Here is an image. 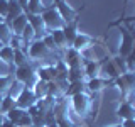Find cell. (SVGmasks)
Wrapping results in <instances>:
<instances>
[{"instance_id": "5bb4252c", "label": "cell", "mask_w": 135, "mask_h": 127, "mask_svg": "<svg viewBox=\"0 0 135 127\" xmlns=\"http://www.w3.org/2000/svg\"><path fill=\"white\" fill-rule=\"evenodd\" d=\"M83 73H84V80L96 78L98 73H100V63H96V61H84L83 63Z\"/></svg>"}, {"instance_id": "b9f144b4", "label": "cell", "mask_w": 135, "mask_h": 127, "mask_svg": "<svg viewBox=\"0 0 135 127\" xmlns=\"http://www.w3.org/2000/svg\"><path fill=\"white\" fill-rule=\"evenodd\" d=\"M27 127H34V125H27Z\"/></svg>"}, {"instance_id": "d590c367", "label": "cell", "mask_w": 135, "mask_h": 127, "mask_svg": "<svg viewBox=\"0 0 135 127\" xmlns=\"http://www.w3.org/2000/svg\"><path fill=\"white\" fill-rule=\"evenodd\" d=\"M5 114H2V112H0V127H2V124H3V120H5Z\"/></svg>"}, {"instance_id": "7402d4cb", "label": "cell", "mask_w": 135, "mask_h": 127, "mask_svg": "<svg viewBox=\"0 0 135 127\" xmlns=\"http://www.w3.org/2000/svg\"><path fill=\"white\" fill-rule=\"evenodd\" d=\"M0 59L12 65V61H14V49H12L8 44H3L2 48H0Z\"/></svg>"}, {"instance_id": "d6a6232c", "label": "cell", "mask_w": 135, "mask_h": 127, "mask_svg": "<svg viewBox=\"0 0 135 127\" xmlns=\"http://www.w3.org/2000/svg\"><path fill=\"white\" fill-rule=\"evenodd\" d=\"M122 125H123V127H135V119H127V120H122Z\"/></svg>"}, {"instance_id": "3957f363", "label": "cell", "mask_w": 135, "mask_h": 127, "mask_svg": "<svg viewBox=\"0 0 135 127\" xmlns=\"http://www.w3.org/2000/svg\"><path fill=\"white\" fill-rule=\"evenodd\" d=\"M54 8H56L57 14L61 15V19L64 20V24H69V22H73L74 19H78L79 10L73 8L69 3L66 2V0H57V2H56V7H54Z\"/></svg>"}, {"instance_id": "9a60e30c", "label": "cell", "mask_w": 135, "mask_h": 127, "mask_svg": "<svg viewBox=\"0 0 135 127\" xmlns=\"http://www.w3.org/2000/svg\"><path fill=\"white\" fill-rule=\"evenodd\" d=\"M8 27H10L12 34H15V36H20L25 27V24H27V14H22L20 17H17V19H14L12 22H7Z\"/></svg>"}, {"instance_id": "ba28073f", "label": "cell", "mask_w": 135, "mask_h": 127, "mask_svg": "<svg viewBox=\"0 0 135 127\" xmlns=\"http://www.w3.org/2000/svg\"><path fill=\"white\" fill-rule=\"evenodd\" d=\"M108 85H110V81L96 76V78H91V80H86V81H84V92H88L90 95H100Z\"/></svg>"}, {"instance_id": "d6986e66", "label": "cell", "mask_w": 135, "mask_h": 127, "mask_svg": "<svg viewBox=\"0 0 135 127\" xmlns=\"http://www.w3.org/2000/svg\"><path fill=\"white\" fill-rule=\"evenodd\" d=\"M25 88V85L24 83H20V81H17V80H12V83H10V87H8V92H7V95L10 97L12 100H17L19 98V95L22 93V90Z\"/></svg>"}, {"instance_id": "5b68a950", "label": "cell", "mask_w": 135, "mask_h": 127, "mask_svg": "<svg viewBox=\"0 0 135 127\" xmlns=\"http://www.w3.org/2000/svg\"><path fill=\"white\" fill-rule=\"evenodd\" d=\"M61 59L66 63L68 68H81L83 66V56L79 51H76L74 48H68L61 53Z\"/></svg>"}, {"instance_id": "ee69618b", "label": "cell", "mask_w": 135, "mask_h": 127, "mask_svg": "<svg viewBox=\"0 0 135 127\" xmlns=\"http://www.w3.org/2000/svg\"><path fill=\"white\" fill-rule=\"evenodd\" d=\"M7 2H12V0H7Z\"/></svg>"}, {"instance_id": "ffe728a7", "label": "cell", "mask_w": 135, "mask_h": 127, "mask_svg": "<svg viewBox=\"0 0 135 127\" xmlns=\"http://www.w3.org/2000/svg\"><path fill=\"white\" fill-rule=\"evenodd\" d=\"M29 61V56L27 53H25V49H14V61H12V65L14 66H22V65H27Z\"/></svg>"}, {"instance_id": "836d02e7", "label": "cell", "mask_w": 135, "mask_h": 127, "mask_svg": "<svg viewBox=\"0 0 135 127\" xmlns=\"http://www.w3.org/2000/svg\"><path fill=\"white\" fill-rule=\"evenodd\" d=\"M15 2H17V3H19L20 7L24 8V12L27 10V3H29V0H15Z\"/></svg>"}, {"instance_id": "f35d334b", "label": "cell", "mask_w": 135, "mask_h": 127, "mask_svg": "<svg viewBox=\"0 0 135 127\" xmlns=\"http://www.w3.org/2000/svg\"><path fill=\"white\" fill-rule=\"evenodd\" d=\"M2 22H5V19H3V17H0V24H2Z\"/></svg>"}, {"instance_id": "ab89813d", "label": "cell", "mask_w": 135, "mask_h": 127, "mask_svg": "<svg viewBox=\"0 0 135 127\" xmlns=\"http://www.w3.org/2000/svg\"><path fill=\"white\" fill-rule=\"evenodd\" d=\"M74 127H86V125H74Z\"/></svg>"}, {"instance_id": "7a4b0ae2", "label": "cell", "mask_w": 135, "mask_h": 127, "mask_svg": "<svg viewBox=\"0 0 135 127\" xmlns=\"http://www.w3.org/2000/svg\"><path fill=\"white\" fill-rule=\"evenodd\" d=\"M42 17V20H44V25H46V29H47L49 32H52V31H59V29H64V20L61 19V15L57 14V10L56 8H47V10H44L41 14Z\"/></svg>"}, {"instance_id": "4316f807", "label": "cell", "mask_w": 135, "mask_h": 127, "mask_svg": "<svg viewBox=\"0 0 135 127\" xmlns=\"http://www.w3.org/2000/svg\"><path fill=\"white\" fill-rule=\"evenodd\" d=\"M14 76H0V97H5Z\"/></svg>"}, {"instance_id": "603a6c76", "label": "cell", "mask_w": 135, "mask_h": 127, "mask_svg": "<svg viewBox=\"0 0 135 127\" xmlns=\"http://www.w3.org/2000/svg\"><path fill=\"white\" fill-rule=\"evenodd\" d=\"M24 114H25V110H24V108L14 107V108H10V110H8V112L5 114V117H7V119H8L10 122H14V124L17 125V122H19V119L22 117Z\"/></svg>"}, {"instance_id": "9c48e42d", "label": "cell", "mask_w": 135, "mask_h": 127, "mask_svg": "<svg viewBox=\"0 0 135 127\" xmlns=\"http://www.w3.org/2000/svg\"><path fill=\"white\" fill-rule=\"evenodd\" d=\"M27 22L31 24V27L36 32V39H42L46 34H49V31L46 29L44 20H42L41 15H34V14H27Z\"/></svg>"}, {"instance_id": "d4e9b609", "label": "cell", "mask_w": 135, "mask_h": 127, "mask_svg": "<svg viewBox=\"0 0 135 127\" xmlns=\"http://www.w3.org/2000/svg\"><path fill=\"white\" fill-rule=\"evenodd\" d=\"M79 92H84V81H74V83H69L66 88V97H71L74 93H79Z\"/></svg>"}, {"instance_id": "8fae6325", "label": "cell", "mask_w": 135, "mask_h": 127, "mask_svg": "<svg viewBox=\"0 0 135 127\" xmlns=\"http://www.w3.org/2000/svg\"><path fill=\"white\" fill-rule=\"evenodd\" d=\"M115 114L122 119V120H127V119H135V107H133V102L122 100L120 103L117 105Z\"/></svg>"}, {"instance_id": "7bdbcfd3", "label": "cell", "mask_w": 135, "mask_h": 127, "mask_svg": "<svg viewBox=\"0 0 135 127\" xmlns=\"http://www.w3.org/2000/svg\"><path fill=\"white\" fill-rule=\"evenodd\" d=\"M39 127H46V125H39Z\"/></svg>"}, {"instance_id": "74e56055", "label": "cell", "mask_w": 135, "mask_h": 127, "mask_svg": "<svg viewBox=\"0 0 135 127\" xmlns=\"http://www.w3.org/2000/svg\"><path fill=\"white\" fill-rule=\"evenodd\" d=\"M107 127H123V125H122V122H120V124H112V125H107Z\"/></svg>"}, {"instance_id": "7c38bea8", "label": "cell", "mask_w": 135, "mask_h": 127, "mask_svg": "<svg viewBox=\"0 0 135 127\" xmlns=\"http://www.w3.org/2000/svg\"><path fill=\"white\" fill-rule=\"evenodd\" d=\"M36 73L39 76V80H42V81H46V83L54 81V80L57 78V71H56L54 66H37Z\"/></svg>"}, {"instance_id": "e575fe53", "label": "cell", "mask_w": 135, "mask_h": 127, "mask_svg": "<svg viewBox=\"0 0 135 127\" xmlns=\"http://www.w3.org/2000/svg\"><path fill=\"white\" fill-rule=\"evenodd\" d=\"M2 127H17L14 122H10L8 120V119H5V120H3V124H2Z\"/></svg>"}, {"instance_id": "4dcf8cb0", "label": "cell", "mask_w": 135, "mask_h": 127, "mask_svg": "<svg viewBox=\"0 0 135 127\" xmlns=\"http://www.w3.org/2000/svg\"><path fill=\"white\" fill-rule=\"evenodd\" d=\"M7 12H8V2H7V0H0V17L5 19Z\"/></svg>"}, {"instance_id": "1f68e13d", "label": "cell", "mask_w": 135, "mask_h": 127, "mask_svg": "<svg viewBox=\"0 0 135 127\" xmlns=\"http://www.w3.org/2000/svg\"><path fill=\"white\" fill-rule=\"evenodd\" d=\"M41 2V5L44 10H47V8H52V7H56V2L57 0H39Z\"/></svg>"}, {"instance_id": "83f0119b", "label": "cell", "mask_w": 135, "mask_h": 127, "mask_svg": "<svg viewBox=\"0 0 135 127\" xmlns=\"http://www.w3.org/2000/svg\"><path fill=\"white\" fill-rule=\"evenodd\" d=\"M14 107H15V102L12 100L8 95H5V97L2 98V102H0V112H2V114H7L8 110L14 108Z\"/></svg>"}, {"instance_id": "6da1fadb", "label": "cell", "mask_w": 135, "mask_h": 127, "mask_svg": "<svg viewBox=\"0 0 135 127\" xmlns=\"http://www.w3.org/2000/svg\"><path fill=\"white\" fill-rule=\"evenodd\" d=\"M68 103H69L71 114L78 115L81 120L88 119L91 115V119L96 117V108H95V95H90L88 92H79L74 95L68 97Z\"/></svg>"}, {"instance_id": "2e32d148", "label": "cell", "mask_w": 135, "mask_h": 127, "mask_svg": "<svg viewBox=\"0 0 135 127\" xmlns=\"http://www.w3.org/2000/svg\"><path fill=\"white\" fill-rule=\"evenodd\" d=\"M22 14H25L24 8L20 7L15 0H12V2H8V12H7V17H5V22H12L14 19L20 17Z\"/></svg>"}, {"instance_id": "8992f818", "label": "cell", "mask_w": 135, "mask_h": 127, "mask_svg": "<svg viewBox=\"0 0 135 127\" xmlns=\"http://www.w3.org/2000/svg\"><path fill=\"white\" fill-rule=\"evenodd\" d=\"M98 76L112 83L117 76H120V73H118V70L115 68V65H113L112 59L107 58V59H103V61L100 63V73H98Z\"/></svg>"}, {"instance_id": "cb8c5ba5", "label": "cell", "mask_w": 135, "mask_h": 127, "mask_svg": "<svg viewBox=\"0 0 135 127\" xmlns=\"http://www.w3.org/2000/svg\"><path fill=\"white\" fill-rule=\"evenodd\" d=\"M10 37H12V31H10V27H8V24L2 22L0 24V42H2V44H8Z\"/></svg>"}, {"instance_id": "30bf717a", "label": "cell", "mask_w": 135, "mask_h": 127, "mask_svg": "<svg viewBox=\"0 0 135 127\" xmlns=\"http://www.w3.org/2000/svg\"><path fill=\"white\" fill-rule=\"evenodd\" d=\"M36 102H37V98H36V95H34V92L31 90V88H24L22 93L19 95V98L15 100V107L27 110L31 105L36 103Z\"/></svg>"}, {"instance_id": "ac0fdd59", "label": "cell", "mask_w": 135, "mask_h": 127, "mask_svg": "<svg viewBox=\"0 0 135 127\" xmlns=\"http://www.w3.org/2000/svg\"><path fill=\"white\" fill-rule=\"evenodd\" d=\"M32 92L34 95H36L37 100H42V98H47V92H49V87L46 81H42V80H39L36 85L32 87Z\"/></svg>"}, {"instance_id": "484cf974", "label": "cell", "mask_w": 135, "mask_h": 127, "mask_svg": "<svg viewBox=\"0 0 135 127\" xmlns=\"http://www.w3.org/2000/svg\"><path fill=\"white\" fill-rule=\"evenodd\" d=\"M8 46H10L12 49H27L25 42L22 41V37H20V36H15V34H12L10 41H8Z\"/></svg>"}, {"instance_id": "52a82bcc", "label": "cell", "mask_w": 135, "mask_h": 127, "mask_svg": "<svg viewBox=\"0 0 135 127\" xmlns=\"http://www.w3.org/2000/svg\"><path fill=\"white\" fill-rule=\"evenodd\" d=\"M96 41H98V39H96V37H93L91 34L78 32V34H76V37H74V41H73V44H71V48H74L76 51H79V53H81V51L91 48Z\"/></svg>"}, {"instance_id": "44dd1931", "label": "cell", "mask_w": 135, "mask_h": 127, "mask_svg": "<svg viewBox=\"0 0 135 127\" xmlns=\"http://www.w3.org/2000/svg\"><path fill=\"white\" fill-rule=\"evenodd\" d=\"M20 37H22V41L25 42V46H29L32 41H36V32H34V29L31 27V24H25V27H24V31L22 34H20Z\"/></svg>"}, {"instance_id": "f1b7e54d", "label": "cell", "mask_w": 135, "mask_h": 127, "mask_svg": "<svg viewBox=\"0 0 135 127\" xmlns=\"http://www.w3.org/2000/svg\"><path fill=\"white\" fill-rule=\"evenodd\" d=\"M14 65H10V63H5L0 59V76H12L14 75Z\"/></svg>"}, {"instance_id": "f546056e", "label": "cell", "mask_w": 135, "mask_h": 127, "mask_svg": "<svg viewBox=\"0 0 135 127\" xmlns=\"http://www.w3.org/2000/svg\"><path fill=\"white\" fill-rule=\"evenodd\" d=\"M27 125H32V117L29 115L27 112H25L24 115L19 119V122H17V127H27Z\"/></svg>"}, {"instance_id": "60d3db41", "label": "cell", "mask_w": 135, "mask_h": 127, "mask_svg": "<svg viewBox=\"0 0 135 127\" xmlns=\"http://www.w3.org/2000/svg\"><path fill=\"white\" fill-rule=\"evenodd\" d=\"M2 46H3V44H2V42H0V48H2Z\"/></svg>"}, {"instance_id": "4fadbf2b", "label": "cell", "mask_w": 135, "mask_h": 127, "mask_svg": "<svg viewBox=\"0 0 135 127\" xmlns=\"http://www.w3.org/2000/svg\"><path fill=\"white\" fill-rule=\"evenodd\" d=\"M62 31H64V36H66V42H68V48H71V44H73V41H74L76 34L79 32V20H78V19H74L73 22L66 24Z\"/></svg>"}, {"instance_id": "277c9868", "label": "cell", "mask_w": 135, "mask_h": 127, "mask_svg": "<svg viewBox=\"0 0 135 127\" xmlns=\"http://www.w3.org/2000/svg\"><path fill=\"white\" fill-rule=\"evenodd\" d=\"M133 36L130 31H125L122 29L120 32V48H118V56L122 58H127L130 54H133Z\"/></svg>"}, {"instance_id": "e0dca14e", "label": "cell", "mask_w": 135, "mask_h": 127, "mask_svg": "<svg viewBox=\"0 0 135 127\" xmlns=\"http://www.w3.org/2000/svg\"><path fill=\"white\" fill-rule=\"evenodd\" d=\"M51 36H52V41H54V44H56V48H57L59 53H62L64 49H68L66 36H64V31H62V29H59V31H52Z\"/></svg>"}, {"instance_id": "8d00e7d4", "label": "cell", "mask_w": 135, "mask_h": 127, "mask_svg": "<svg viewBox=\"0 0 135 127\" xmlns=\"http://www.w3.org/2000/svg\"><path fill=\"white\" fill-rule=\"evenodd\" d=\"M46 127H57V124H56V120H54V122H51V124H47Z\"/></svg>"}]
</instances>
